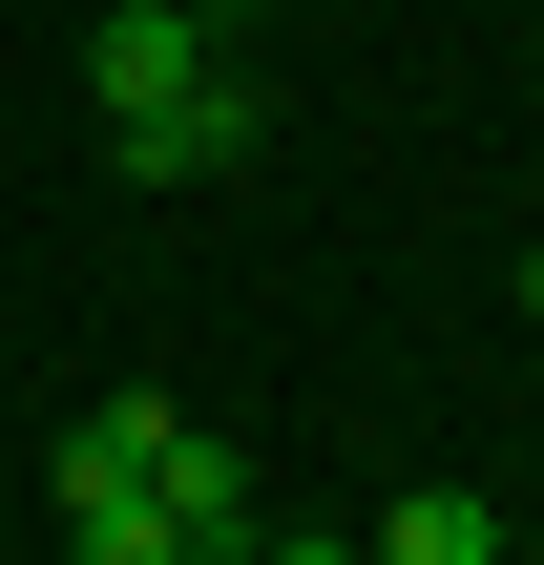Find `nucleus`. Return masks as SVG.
I'll list each match as a JSON object with an SVG mask.
<instances>
[{"mask_svg":"<svg viewBox=\"0 0 544 565\" xmlns=\"http://www.w3.org/2000/svg\"><path fill=\"white\" fill-rule=\"evenodd\" d=\"M252 147H273V84H252V63H210V84H168L147 126H105V168H126V189H231Z\"/></svg>","mask_w":544,"mask_h":565,"instance_id":"1","label":"nucleus"},{"mask_svg":"<svg viewBox=\"0 0 544 565\" xmlns=\"http://www.w3.org/2000/svg\"><path fill=\"white\" fill-rule=\"evenodd\" d=\"M210 63H231V21H210V0H105V21H84V105H105V126H147V105H168V84H210Z\"/></svg>","mask_w":544,"mask_h":565,"instance_id":"2","label":"nucleus"},{"mask_svg":"<svg viewBox=\"0 0 544 565\" xmlns=\"http://www.w3.org/2000/svg\"><path fill=\"white\" fill-rule=\"evenodd\" d=\"M42 503H63V565H189V545H168V503H147V461H105L84 419H63V461H42Z\"/></svg>","mask_w":544,"mask_h":565,"instance_id":"3","label":"nucleus"},{"mask_svg":"<svg viewBox=\"0 0 544 565\" xmlns=\"http://www.w3.org/2000/svg\"><path fill=\"white\" fill-rule=\"evenodd\" d=\"M147 503H168V545H189V565H252V524H273V503H252V461H231L210 419H168V440H147Z\"/></svg>","mask_w":544,"mask_h":565,"instance_id":"4","label":"nucleus"},{"mask_svg":"<svg viewBox=\"0 0 544 565\" xmlns=\"http://www.w3.org/2000/svg\"><path fill=\"white\" fill-rule=\"evenodd\" d=\"M356 565H503V503H482V482H398V524Z\"/></svg>","mask_w":544,"mask_h":565,"instance_id":"5","label":"nucleus"},{"mask_svg":"<svg viewBox=\"0 0 544 565\" xmlns=\"http://www.w3.org/2000/svg\"><path fill=\"white\" fill-rule=\"evenodd\" d=\"M252 565H356V545H335V524H252Z\"/></svg>","mask_w":544,"mask_h":565,"instance_id":"6","label":"nucleus"},{"mask_svg":"<svg viewBox=\"0 0 544 565\" xmlns=\"http://www.w3.org/2000/svg\"><path fill=\"white\" fill-rule=\"evenodd\" d=\"M524 315H544V252H524Z\"/></svg>","mask_w":544,"mask_h":565,"instance_id":"7","label":"nucleus"}]
</instances>
